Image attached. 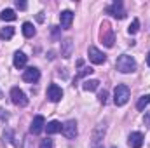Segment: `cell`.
I'll use <instances>...</instances> for the list:
<instances>
[{
  "label": "cell",
  "mask_w": 150,
  "mask_h": 148,
  "mask_svg": "<svg viewBox=\"0 0 150 148\" xmlns=\"http://www.w3.org/2000/svg\"><path fill=\"white\" fill-rule=\"evenodd\" d=\"M115 68H117V72H120V73H133V72L136 70V61H134L133 56H129V54H122V56L117 58V61H115Z\"/></svg>",
  "instance_id": "cell-1"
},
{
  "label": "cell",
  "mask_w": 150,
  "mask_h": 148,
  "mask_svg": "<svg viewBox=\"0 0 150 148\" xmlns=\"http://www.w3.org/2000/svg\"><path fill=\"white\" fill-rule=\"evenodd\" d=\"M131 98V91L126 84H119L115 89H113V103L117 106H124Z\"/></svg>",
  "instance_id": "cell-2"
},
{
  "label": "cell",
  "mask_w": 150,
  "mask_h": 148,
  "mask_svg": "<svg viewBox=\"0 0 150 148\" xmlns=\"http://www.w3.org/2000/svg\"><path fill=\"white\" fill-rule=\"evenodd\" d=\"M100 40L105 47H113L115 42V35H113V28L110 26L108 21H103L100 26Z\"/></svg>",
  "instance_id": "cell-3"
},
{
  "label": "cell",
  "mask_w": 150,
  "mask_h": 148,
  "mask_svg": "<svg viewBox=\"0 0 150 148\" xmlns=\"http://www.w3.org/2000/svg\"><path fill=\"white\" fill-rule=\"evenodd\" d=\"M105 124H98L96 129L93 131V138H91V148H103V136H105Z\"/></svg>",
  "instance_id": "cell-4"
},
{
  "label": "cell",
  "mask_w": 150,
  "mask_h": 148,
  "mask_svg": "<svg viewBox=\"0 0 150 148\" xmlns=\"http://www.w3.org/2000/svg\"><path fill=\"white\" fill-rule=\"evenodd\" d=\"M11 101L16 105V106H26L28 105V98H26V94L19 89V87H12L11 89Z\"/></svg>",
  "instance_id": "cell-5"
},
{
  "label": "cell",
  "mask_w": 150,
  "mask_h": 148,
  "mask_svg": "<svg viewBox=\"0 0 150 148\" xmlns=\"http://www.w3.org/2000/svg\"><path fill=\"white\" fill-rule=\"evenodd\" d=\"M107 14H110V16H113V18H117V19H124V18H126L124 4H122L120 0H115V2H112V4L107 7Z\"/></svg>",
  "instance_id": "cell-6"
},
{
  "label": "cell",
  "mask_w": 150,
  "mask_h": 148,
  "mask_svg": "<svg viewBox=\"0 0 150 148\" xmlns=\"http://www.w3.org/2000/svg\"><path fill=\"white\" fill-rule=\"evenodd\" d=\"M61 132H63V136H65L67 140H75L77 134H79V131H77V122H75V120H67V122L63 124V127H61Z\"/></svg>",
  "instance_id": "cell-7"
},
{
  "label": "cell",
  "mask_w": 150,
  "mask_h": 148,
  "mask_svg": "<svg viewBox=\"0 0 150 148\" xmlns=\"http://www.w3.org/2000/svg\"><path fill=\"white\" fill-rule=\"evenodd\" d=\"M87 54H89V59H91V63H94V65H103L105 61H107V56L100 51V49H96V47H89V51H87Z\"/></svg>",
  "instance_id": "cell-8"
},
{
  "label": "cell",
  "mask_w": 150,
  "mask_h": 148,
  "mask_svg": "<svg viewBox=\"0 0 150 148\" xmlns=\"http://www.w3.org/2000/svg\"><path fill=\"white\" fill-rule=\"evenodd\" d=\"M47 98H49V101L58 103V101L63 98V91H61V87H59L58 84H49V87H47Z\"/></svg>",
  "instance_id": "cell-9"
},
{
  "label": "cell",
  "mask_w": 150,
  "mask_h": 148,
  "mask_svg": "<svg viewBox=\"0 0 150 148\" xmlns=\"http://www.w3.org/2000/svg\"><path fill=\"white\" fill-rule=\"evenodd\" d=\"M44 129H45V118H44L42 115L33 117V120H32V124H30V132H32V134H40Z\"/></svg>",
  "instance_id": "cell-10"
},
{
  "label": "cell",
  "mask_w": 150,
  "mask_h": 148,
  "mask_svg": "<svg viewBox=\"0 0 150 148\" xmlns=\"http://www.w3.org/2000/svg\"><path fill=\"white\" fill-rule=\"evenodd\" d=\"M38 78H40V70L35 68V66H30V68H26V70L23 72V80H25V82L33 84V82H37Z\"/></svg>",
  "instance_id": "cell-11"
},
{
  "label": "cell",
  "mask_w": 150,
  "mask_h": 148,
  "mask_svg": "<svg viewBox=\"0 0 150 148\" xmlns=\"http://www.w3.org/2000/svg\"><path fill=\"white\" fill-rule=\"evenodd\" d=\"M143 140H145V136L142 134V132H131L129 134V138H127V145L131 148H142L143 147Z\"/></svg>",
  "instance_id": "cell-12"
},
{
  "label": "cell",
  "mask_w": 150,
  "mask_h": 148,
  "mask_svg": "<svg viewBox=\"0 0 150 148\" xmlns=\"http://www.w3.org/2000/svg\"><path fill=\"white\" fill-rule=\"evenodd\" d=\"M72 21H74V12L72 11H63L59 14V23H61V26L65 30H68L72 26Z\"/></svg>",
  "instance_id": "cell-13"
},
{
  "label": "cell",
  "mask_w": 150,
  "mask_h": 148,
  "mask_svg": "<svg viewBox=\"0 0 150 148\" xmlns=\"http://www.w3.org/2000/svg\"><path fill=\"white\" fill-rule=\"evenodd\" d=\"M26 61H28V56H26L25 52H21V51H18V52H14V59H12V63H14V66H16L18 70H21V68H25V65H26Z\"/></svg>",
  "instance_id": "cell-14"
},
{
  "label": "cell",
  "mask_w": 150,
  "mask_h": 148,
  "mask_svg": "<svg viewBox=\"0 0 150 148\" xmlns=\"http://www.w3.org/2000/svg\"><path fill=\"white\" fill-rule=\"evenodd\" d=\"M72 52H74V42H72L70 38L63 40V42H61V56L68 59V58L72 56Z\"/></svg>",
  "instance_id": "cell-15"
},
{
  "label": "cell",
  "mask_w": 150,
  "mask_h": 148,
  "mask_svg": "<svg viewBox=\"0 0 150 148\" xmlns=\"http://www.w3.org/2000/svg\"><path fill=\"white\" fill-rule=\"evenodd\" d=\"M61 127H63V124H61V122H58V120H51L49 124H45V131H47V134L61 132Z\"/></svg>",
  "instance_id": "cell-16"
},
{
  "label": "cell",
  "mask_w": 150,
  "mask_h": 148,
  "mask_svg": "<svg viewBox=\"0 0 150 148\" xmlns=\"http://www.w3.org/2000/svg\"><path fill=\"white\" fill-rule=\"evenodd\" d=\"M98 87H100V82L94 80V78H91V80H84V82H82V89H84V91H89V92H91V91H96Z\"/></svg>",
  "instance_id": "cell-17"
},
{
  "label": "cell",
  "mask_w": 150,
  "mask_h": 148,
  "mask_svg": "<svg viewBox=\"0 0 150 148\" xmlns=\"http://www.w3.org/2000/svg\"><path fill=\"white\" fill-rule=\"evenodd\" d=\"M21 32H23V35L26 38H32L33 35H35V26L32 25V23H23V28H21Z\"/></svg>",
  "instance_id": "cell-18"
},
{
  "label": "cell",
  "mask_w": 150,
  "mask_h": 148,
  "mask_svg": "<svg viewBox=\"0 0 150 148\" xmlns=\"http://www.w3.org/2000/svg\"><path fill=\"white\" fill-rule=\"evenodd\" d=\"M0 19H2V21H14V19H16V12H14L12 9H4V11L0 12Z\"/></svg>",
  "instance_id": "cell-19"
},
{
  "label": "cell",
  "mask_w": 150,
  "mask_h": 148,
  "mask_svg": "<svg viewBox=\"0 0 150 148\" xmlns=\"http://www.w3.org/2000/svg\"><path fill=\"white\" fill-rule=\"evenodd\" d=\"M14 37V28L12 26H5V28H0V38L2 40H9V38Z\"/></svg>",
  "instance_id": "cell-20"
},
{
  "label": "cell",
  "mask_w": 150,
  "mask_h": 148,
  "mask_svg": "<svg viewBox=\"0 0 150 148\" xmlns=\"http://www.w3.org/2000/svg\"><path fill=\"white\" fill-rule=\"evenodd\" d=\"M147 105H150V94H147V96H142V98L138 99V103H136V108H138L140 111H143Z\"/></svg>",
  "instance_id": "cell-21"
},
{
  "label": "cell",
  "mask_w": 150,
  "mask_h": 148,
  "mask_svg": "<svg viewBox=\"0 0 150 148\" xmlns=\"http://www.w3.org/2000/svg\"><path fill=\"white\" fill-rule=\"evenodd\" d=\"M138 30H140V21H138V19H133V23H131L129 28H127V33H129V35H134V33H138Z\"/></svg>",
  "instance_id": "cell-22"
},
{
  "label": "cell",
  "mask_w": 150,
  "mask_h": 148,
  "mask_svg": "<svg viewBox=\"0 0 150 148\" xmlns=\"http://www.w3.org/2000/svg\"><path fill=\"white\" fill-rule=\"evenodd\" d=\"M107 99H108V92H107V91H101V92L98 94V101L105 105V103H107Z\"/></svg>",
  "instance_id": "cell-23"
},
{
  "label": "cell",
  "mask_w": 150,
  "mask_h": 148,
  "mask_svg": "<svg viewBox=\"0 0 150 148\" xmlns=\"http://www.w3.org/2000/svg\"><path fill=\"white\" fill-rule=\"evenodd\" d=\"M93 72H94V70H93L91 66H87V68H84V70H80V72H79V75H77V78H80V77H84V75H91Z\"/></svg>",
  "instance_id": "cell-24"
},
{
  "label": "cell",
  "mask_w": 150,
  "mask_h": 148,
  "mask_svg": "<svg viewBox=\"0 0 150 148\" xmlns=\"http://www.w3.org/2000/svg\"><path fill=\"white\" fill-rule=\"evenodd\" d=\"M38 148H52V140H42Z\"/></svg>",
  "instance_id": "cell-25"
},
{
  "label": "cell",
  "mask_w": 150,
  "mask_h": 148,
  "mask_svg": "<svg viewBox=\"0 0 150 148\" xmlns=\"http://www.w3.org/2000/svg\"><path fill=\"white\" fill-rule=\"evenodd\" d=\"M16 7H18V9H21V11H25L28 5H26V2H23V0H16Z\"/></svg>",
  "instance_id": "cell-26"
},
{
  "label": "cell",
  "mask_w": 150,
  "mask_h": 148,
  "mask_svg": "<svg viewBox=\"0 0 150 148\" xmlns=\"http://www.w3.org/2000/svg\"><path fill=\"white\" fill-rule=\"evenodd\" d=\"M7 117H9L7 113H4V110H0V118H2V120H7Z\"/></svg>",
  "instance_id": "cell-27"
},
{
  "label": "cell",
  "mask_w": 150,
  "mask_h": 148,
  "mask_svg": "<svg viewBox=\"0 0 150 148\" xmlns=\"http://www.w3.org/2000/svg\"><path fill=\"white\" fill-rule=\"evenodd\" d=\"M145 124H147V125H150V113H147V115H145Z\"/></svg>",
  "instance_id": "cell-28"
},
{
  "label": "cell",
  "mask_w": 150,
  "mask_h": 148,
  "mask_svg": "<svg viewBox=\"0 0 150 148\" xmlns=\"http://www.w3.org/2000/svg\"><path fill=\"white\" fill-rule=\"evenodd\" d=\"M147 65H149V66H150V52H149V54H147Z\"/></svg>",
  "instance_id": "cell-29"
},
{
  "label": "cell",
  "mask_w": 150,
  "mask_h": 148,
  "mask_svg": "<svg viewBox=\"0 0 150 148\" xmlns=\"http://www.w3.org/2000/svg\"><path fill=\"white\" fill-rule=\"evenodd\" d=\"M112 148H115V147H112Z\"/></svg>",
  "instance_id": "cell-30"
}]
</instances>
